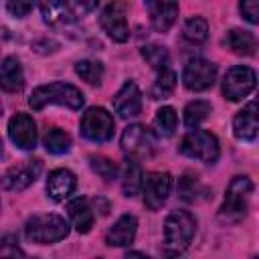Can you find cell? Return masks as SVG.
I'll use <instances>...</instances> for the list:
<instances>
[{
  "label": "cell",
  "mask_w": 259,
  "mask_h": 259,
  "mask_svg": "<svg viewBox=\"0 0 259 259\" xmlns=\"http://www.w3.org/2000/svg\"><path fill=\"white\" fill-rule=\"evenodd\" d=\"M196 233V219L188 210H172L164 221V253L174 257L188 249Z\"/></svg>",
  "instance_id": "obj_1"
},
{
  "label": "cell",
  "mask_w": 259,
  "mask_h": 259,
  "mask_svg": "<svg viewBox=\"0 0 259 259\" xmlns=\"http://www.w3.org/2000/svg\"><path fill=\"white\" fill-rule=\"evenodd\" d=\"M65 105L69 109H81V105L85 103L83 93L71 85V83H63V81H55L49 85H38L36 89H32L30 97H28V105L38 111L45 105Z\"/></svg>",
  "instance_id": "obj_2"
},
{
  "label": "cell",
  "mask_w": 259,
  "mask_h": 259,
  "mask_svg": "<svg viewBox=\"0 0 259 259\" xmlns=\"http://www.w3.org/2000/svg\"><path fill=\"white\" fill-rule=\"evenodd\" d=\"M24 235L28 241L38 245H49L63 241L69 235V223L59 214H34L24 225Z\"/></svg>",
  "instance_id": "obj_3"
},
{
  "label": "cell",
  "mask_w": 259,
  "mask_h": 259,
  "mask_svg": "<svg viewBox=\"0 0 259 259\" xmlns=\"http://www.w3.org/2000/svg\"><path fill=\"white\" fill-rule=\"evenodd\" d=\"M180 152L188 158L206 162V164H214L219 160V140L214 134L206 132V130H190L182 142H180Z\"/></svg>",
  "instance_id": "obj_4"
},
{
  "label": "cell",
  "mask_w": 259,
  "mask_h": 259,
  "mask_svg": "<svg viewBox=\"0 0 259 259\" xmlns=\"http://www.w3.org/2000/svg\"><path fill=\"white\" fill-rule=\"evenodd\" d=\"M253 194V182L247 176H235L227 188L225 202L221 206V217L227 221H239L249 208V198Z\"/></svg>",
  "instance_id": "obj_5"
},
{
  "label": "cell",
  "mask_w": 259,
  "mask_h": 259,
  "mask_svg": "<svg viewBox=\"0 0 259 259\" xmlns=\"http://www.w3.org/2000/svg\"><path fill=\"white\" fill-rule=\"evenodd\" d=\"M81 136L87 138L89 142H97L103 144L107 140H111L113 130H115V121L111 117V113L103 107H89L79 123Z\"/></svg>",
  "instance_id": "obj_6"
},
{
  "label": "cell",
  "mask_w": 259,
  "mask_h": 259,
  "mask_svg": "<svg viewBox=\"0 0 259 259\" xmlns=\"http://www.w3.org/2000/svg\"><path fill=\"white\" fill-rule=\"evenodd\" d=\"M257 83V75L251 67L245 65H235L225 73L223 79V95L229 101H241L243 97H247Z\"/></svg>",
  "instance_id": "obj_7"
},
{
  "label": "cell",
  "mask_w": 259,
  "mask_h": 259,
  "mask_svg": "<svg viewBox=\"0 0 259 259\" xmlns=\"http://www.w3.org/2000/svg\"><path fill=\"white\" fill-rule=\"evenodd\" d=\"M121 150L130 158H148L156 150V138L142 123L127 125L121 134Z\"/></svg>",
  "instance_id": "obj_8"
},
{
  "label": "cell",
  "mask_w": 259,
  "mask_h": 259,
  "mask_svg": "<svg viewBox=\"0 0 259 259\" xmlns=\"http://www.w3.org/2000/svg\"><path fill=\"white\" fill-rule=\"evenodd\" d=\"M214 79H217V65L206 59L194 57L184 65L182 81L184 87L190 91H206L208 87H212Z\"/></svg>",
  "instance_id": "obj_9"
},
{
  "label": "cell",
  "mask_w": 259,
  "mask_h": 259,
  "mask_svg": "<svg viewBox=\"0 0 259 259\" xmlns=\"http://www.w3.org/2000/svg\"><path fill=\"white\" fill-rule=\"evenodd\" d=\"M142 190H144V204L150 210H158L170 196L172 176L168 172H150L142 180Z\"/></svg>",
  "instance_id": "obj_10"
},
{
  "label": "cell",
  "mask_w": 259,
  "mask_h": 259,
  "mask_svg": "<svg viewBox=\"0 0 259 259\" xmlns=\"http://www.w3.org/2000/svg\"><path fill=\"white\" fill-rule=\"evenodd\" d=\"M99 24L107 32V36L113 38L115 42H125L130 38V26L125 20V4L119 0H113L103 8L99 16Z\"/></svg>",
  "instance_id": "obj_11"
},
{
  "label": "cell",
  "mask_w": 259,
  "mask_h": 259,
  "mask_svg": "<svg viewBox=\"0 0 259 259\" xmlns=\"http://www.w3.org/2000/svg\"><path fill=\"white\" fill-rule=\"evenodd\" d=\"M40 170H42L40 160H24L22 164H16L4 172L2 186L6 190H24L38 178Z\"/></svg>",
  "instance_id": "obj_12"
},
{
  "label": "cell",
  "mask_w": 259,
  "mask_h": 259,
  "mask_svg": "<svg viewBox=\"0 0 259 259\" xmlns=\"http://www.w3.org/2000/svg\"><path fill=\"white\" fill-rule=\"evenodd\" d=\"M8 136L20 150H34L36 146V123L28 113H16L8 121Z\"/></svg>",
  "instance_id": "obj_13"
},
{
  "label": "cell",
  "mask_w": 259,
  "mask_h": 259,
  "mask_svg": "<svg viewBox=\"0 0 259 259\" xmlns=\"http://www.w3.org/2000/svg\"><path fill=\"white\" fill-rule=\"evenodd\" d=\"M113 109L115 113H119V117L127 119L140 113L142 109V91L134 81H125L121 85V89L113 95Z\"/></svg>",
  "instance_id": "obj_14"
},
{
  "label": "cell",
  "mask_w": 259,
  "mask_h": 259,
  "mask_svg": "<svg viewBox=\"0 0 259 259\" xmlns=\"http://www.w3.org/2000/svg\"><path fill=\"white\" fill-rule=\"evenodd\" d=\"M150 22L158 32L170 30V26L176 22L178 16V2L176 0H144Z\"/></svg>",
  "instance_id": "obj_15"
},
{
  "label": "cell",
  "mask_w": 259,
  "mask_h": 259,
  "mask_svg": "<svg viewBox=\"0 0 259 259\" xmlns=\"http://www.w3.org/2000/svg\"><path fill=\"white\" fill-rule=\"evenodd\" d=\"M75 186H77V178L67 168H57L47 178V192H49V198L55 202H63L65 198H69Z\"/></svg>",
  "instance_id": "obj_16"
},
{
  "label": "cell",
  "mask_w": 259,
  "mask_h": 259,
  "mask_svg": "<svg viewBox=\"0 0 259 259\" xmlns=\"http://www.w3.org/2000/svg\"><path fill=\"white\" fill-rule=\"evenodd\" d=\"M42 20L49 26H63L71 24L77 16L69 0H38Z\"/></svg>",
  "instance_id": "obj_17"
},
{
  "label": "cell",
  "mask_w": 259,
  "mask_h": 259,
  "mask_svg": "<svg viewBox=\"0 0 259 259\" xmlns=\"http://www.w3.org/2000/svg\"><path fill=\"white\" fill-rule=\"evenodd\" d=\"M136 231H138V219L134 214H123L107 231L105 243L109 247H125V245H130L134 241Z\"/></svg>",
  "instance_id": "obj_18"
},
{
  "label": "cell",
  "mask_w": 259,
  "mask_h": 259,
  "mask_svg": "<svg viewBox=\"0 0 259 259\" xmlns=\"http://www.w3.org/2000/svg\"><path fill=\"white\" fill-rule=\"evenodd\" d=\"M257 103L251 101L233 119V134L243 142H253L257 138Z\"/></svg>",
  "instance_id": "obj_19"
},
{
  "label": "cell",
  "mask_w": 259,
  "mask_h": 259,
  "mask_svg": "<svg viewBox=\"0 0 259 259\" xmlns=\"http://www.w3.org/2000/svg\"><path fill=\"white\" fill-rule=\"evenodd\" d=\"M67 212H69V219L73 223V227L79 231V233H89V229L93 227V221H95V212H93V206H91V200L89 198H73L69 204H67Z\"/></svg>",
  "instance_id": "obj_20"
},
{
  "label": "cell",
  "mask_w": 259,
  "mask_h": 259,
  "mask_svg": "<svg viewBox=\"0 0 259 259\" xmlns=\"http://www.w3.org/2000/svg\"><path fill=\"white\" fill-rule=\"evenodd\" d=\"M24 85V73L16 57H6L0 65V87L8 93L20 91Z\"/></svg>",
  "instance_id": "obj_21"
},
{
  "label": "cell",
  "mask_w": 259,
  "mask_h": 259,
  "mask_svg": "<svg viewBox=\"0 0 259 259\" xmlns=\"http://www.w3.org/2000/svg\"><path fill=\"white\" fill-rule=\"evenodd\" d=\"M142 180H144V174H142V168L140 164L136 162V158H127L125 164H123V170H121V190L125 196H134L140 192L142 188Z\"/></svg>",
  "instance_id": "obj_22"
},
{
  "label": "cell",
  "mask_w": 259,
  "mask_h": 259,
  "mask_svg": "<svg viewBox=\"0 0 259 259\" xmlns=\"http://www.w3.org/2000/svg\"><path fill=\"white\" fill-rule=\"evenodd\" d=\"M227 47L237 53V55H253L255 53V36L249 30H241V28H233L227 32L225 38Z\"/></svg>",
  "instance_id": "obj_23"
},
{
  "label": "cell",
  "mask_w": 259,
  "mask_h": 259,
  "mask_svg": "<svg viewBox=\"0 0 259 259\" xmlns=\"http://www.w3.org/2000/svg\"><path fill=\"white\" fill-rule=\"evenodd\" d=\"M176 123H178V117H176V111L174 107L170 105H164L156 111V117H154V130H156V136L160 138H170L176 130Z\"/></svg>",
  "instance_id": "obj_24"
},
{
  "label": "cell",
  "mask_w": 259,
  "mask_h": 259,
  "mask_svg": "<svg viewBox=\"0 0 259 259\" xmlns=\"http://www.w3.org/2000/svg\"><path fill=\"white\" fill-rule=\"evenodd\" d=\"M182 34L190 45H202L208 36V22L202 16H192L186 20Z\"/></svg>",
  "instance_id": "obj_25"
},
{
  "label": "cell",
  "mask_w": 259,
  "mask_h": 259,
  "mask_svg": "<svg viewBox=\"0 0 259 259\" xmlns=\"http://www.w3.org/2000/svg\"><path fill=\"white\" fill-rule=\"evenodd\" d=\"M45 148L51 154H67L71 150V136L59 127H53L45 136Z\"/></svg>",
  "instance_id": "obj_26"
},
{
  "label": "cell",
  "mask_w": 259,
  "mask_h": 259,
  "mask_svg": "<svg viewBox=\"0 0 259 259\" xmlns=\"http://www.w3.org/2000/svg\"><path fill=\"white\" fill-rule=\"evenodd\" d=\"M174 87H176V75H174V71L168 69V67L160 69L158 79H156V83L152 87V99H166L174 91Z\"/></svg>",
  "instance_id": "obj_27"
},
{
  "label": "cell",
  "mask_w": 259,
  "mask_h": 259,
  "mask_svg": "<svg viewBox=\"0 0 259 259\" xmlns=\"http://www.w3.org/2000/svg\"><path fill=\"white\" fill-rule=\"evenodd\" d=\"M210 103L208 101H202V99H196V101H190L186 107H184V123L188 127H196L200 121H204L210 113Z\"/></svg>",
  "instance_id": "obj_28"
},
{
  "label": "cell",
  "mask_w": 259,
  "mask_h": 259,
  "mask_svg": "<svg viewBox=\"0 0 259 259\" xmlns=\"http://www.w3.org/2000/svg\"><path fill=\"white\" fill-rule=\"evenodd\" d=\"M75 73H77L83 81H87L89 85H99V83H101V77H103V65H101L99 61H89V59H85V61H79V63L75 65Z\"/></svg>",
  "instance_id": "obj_29"
},
{
  "label": "cell",
  "mask_w": 259,
  "mask_h": 259,
  "mask_svg": "<svg viewBox=\"0 0 259 259\" xmlns=\"http://www.w3.org/2000/svg\"><path fill=\"white\" fill-rule=\"evenodd\" d=\"M178 190H180V196H182L184 200H190V202L198 200V198H200L198 194H206V188H204V186L198 182V178L192 176V174H184V176L180 178Z\"/></svg>",
  "instance_id": "obj_30"
},
{
  "label": "cell",
  "mask_w": 259,
  "mask_h": 259,
  "mask_svg": "<svg viewBox=\"0 0 259 259\" xmlns=\"http://www.w3.org/2000/svg\"><path fill=\"white\" fill-rule=\"evenodd\" d=\"M142 57L156 71L168 67V51L162 45H146V47H142Z\"/></svg>",
  "instance_id": "obj_31"
},
{
  "label": "cell",
  "mask_w": 259,
  "mask_h": 259,
  "mask_svg": "<svg viewBox=\"0 0 259 259\" xmlns=\"http://www.w3.org/2000/svg\"><path fill=\"white\" fill-rule=\"evenodd\" d=\"M89 166L103 180H113L117 176V164L105 156H89Z\"/></svg>",
  "instance_id": "obj_32"
},
{
  "label": "cell",
  "mask_w": 259,
  "mask_h": 259,
  "mask_svg": "<svg viewBox=\"0 0 259 259\" xmlns=\"http://www.w3.org/2000/svg\"><path fill=\"white\" fill-rule=\"evenodd\" d=\"M34 2L36 0H6V8L14 18H24L32 10Z\"/></svg>",
  "instance_id": "obj_33"
},
{
  "label": "cell",
  "mask_w": 259,
  "mask_h": 259,
  "mask_svg": "<svg viewBox=\"0 0 259 259\" xmlns=\"http://www.w3.org/2000/svg\"><path fill=\"white\" fill-rule=\"evenodd\" d=\"M239 8H241V14L251 24H257L259 22V0H241Z\"/></svg>",
  "instance_id": "obj_34"
},
{
  "label": "cell",
  "mask_w": 259,
  "mask_h": 259,
  "mask_svg": "<svg viewBox=\"0 0 259 259\" xmlns=\"http://www.w3.org/2000/svg\"><path fill=\"white\" fill-rule=\"evenodd\" d=\"M16 243H18L16 237H12V235L4 237V239L0 241V253H2V255H24V251H20Z\"/></svg>",
  "instance_id": "obj_35"
},
{
  "label": "cell",
  "mask_w": 259,
  "mask_h": 259,
  "mask_svg": "<svg viewBox=\"0 0 259 259\" xmlns=\"http://www.w3.org/2000/svg\"><path fill=\"white\" fill-rule=\"evenodd\" d=\"M75 4H77V8H79L81 12H91V10L97 8L99 0H75Z\"/></svg>",
  "instance_id": "obj_36"
},
{
  "label": "cell",
  "mask_w": 259,
  "mask_h": 259,
  "mask_svg": "<svg viewBox=\"0 0 259 259\" xmlns=\"http://www.w3.org/2000/svg\"><path fill=\"white\" fill-rule=\"evenodd\" d=\"M0 156H2V140H0Z\"/></svg>",
  "instance_id": "obj_37"
},
{
  "label": "cell",
  "mask_w": 259,
  "mask_h": 259,
  "mask_svg": "<svg viewBox=\"0 0 259 259\" xmlns=\"http://www.w3.org/2000/svg\"><path fill=\"white\" fill-rule=\"evenodd\" d=\"M0 113H2V103H0Z\"/></svg>",
  "instance_id": "obj_38"
}]
</instances>
